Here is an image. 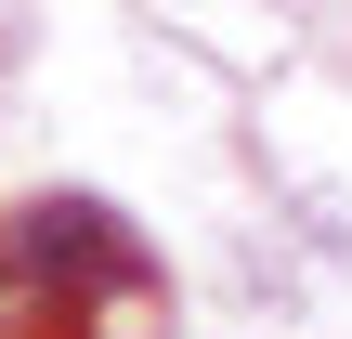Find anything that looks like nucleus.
I'll return each mask as SVG.
<instances>
[{
    "mask_svg": "<svg viewBox=\"0 0 352 339\" xmlns=\"http://www.w3.org/2000/svg\"><path fill=\"white\" fill-rule=\"evenodd\" d=\"M0 52H13V39H0Z\"/></svg>",
    "mask_w": 352,
    "mask_h": 339,
    "instance_id": "nucleus-1",
    "label": "nucleus"
}]
</instances>
